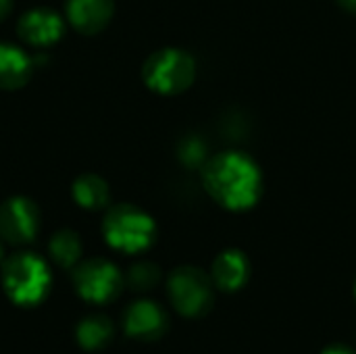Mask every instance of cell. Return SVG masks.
<instances>
[{"label": "cell", "instance_id": "cell-1", "mask_svg": "<svg viewBox=\"0 0 356 354\" xmlns=\"http://www.w3.org/2000/svg\"><path fill=\"white\" fill-rule=\"evenodd\" d=\"M200 171L207 194L227 211H248L261 200L263 173L246 152H217L207 159Z\"/></svg>", "mask_w": 356, "mask_h": 354}, {"label": "cell", "instance_id": "cell-2", "mask_svg": "<svg viewBox=\"0 0 356 354\" xmlns=\"http://www.w3.org/2000/svg\"><path fill=\"white\" fill-rule=\"evenodd\" d=\"M102 234L111 248L125 255H138L152 246L156 238V225L142 209L134 204H117L106 213L102 221Z\"/></svg>", "mask_w": 356, "mask_h": 354}, {"label": "cell", "instance_id": "cell-3", "mask_svg": "<svg viewBox=\"0 0 356 354\" xmlns=\"http://www.w3.org/2000/svg\"><path fill=\"white\" fill-rule=\"evenodd\" d=\"M194 77L196 61L181 48H161L152 52L142 67V79L148 90L163 96L186 92L194 83Z\"/></svg>", "mask_w": 356, "mask_h": 354}, {"label": "cell", "instance_id": "cell-4", "mask_svg": "<svg viewBox=\"0 0 356 354\" xmlns=\"http://www.w3.org/2000/svg\"><path fill=\"white\" fill-rule=\"evenodd\" d=\"M2 286L17 305H35L50 288L48 265L33 252H17L2 265Z\"/></svg>", "mask_w": 356, "mask_h": 354}, {"label": "cell", "instance_id": "cell-5", "mask_svg": "<svg viewBox=\"0 0 356 354\" xmlns=\"http://www.w3.org/2000/svg\"><path fill=\"white\" fill-rule=\"evenodd\" d=\"M167 292L173 309L190 319L202 317L213 309L215 303V284L198 267H177L167 280Z\"/></svg>", "mask_w": 356, "mask_h": 354}, {"label": "cell", "instance_id": "cell-6", "mask_svg": "<svg viewBox=\"0 0 356 354\" xmlns=\"http://www.w3.org/2000/svg\"><path fill=\"white\" fill-rule=\"evenodd\" d=\"M73 284L81 298L104 305L119 296L123 288L121 271L106 259H90L77 265L73 273Z\"/></svg>", "mask_w": 356, "mask_h": 354}, {"label": "cell", "instance_id": "cell-7", "mask_svg": "<svg viewBox=\"0 0 356 354\" xmlns=\"http://www.w3.org/2000/svg\"><path fill=\"white\" fill-rule=\"evenodd\" d=\"M40 230V211L25 196H13L0 204V238L8 244H27Z\"/></svg>", "mask_w": 356, "mask_h": 354}, {"label": "cell", "instance_id": "cell-8", "mask_svg": "<svg viewBox=\"0 0 356 354\" xmlns=\"http://www.w3.org/2000/svg\"><path fill=\"white\" fill-rule=\"evenodd\" d=\"M17 31L25 44L44 48L60 40L65 31V21L58 13L50 8H31L19 19Z\"/></svg>", "mask_w": 356, "mask_h": 354}, {"label": "cell", "instance_id": "cell-9", "mask_svg": "<svg viewBox=\"0 0 356 354\" xmlns=\"http://www.w3.org/2000/svg\"><path fill=\"white\" fill-rule=\"evenodd\" d=\"M169 319L167 313L163 311L161 305L152 303V300H138L134 303L123 317V328L127 332V336L136 338V340H159L165 332H167Z\"/></svg>", "mask_w": 356, "mask_h": 354}, {"label": "cell", "instance_id": "cell-10", "mask_svg": "<svg viewBox=\"0 0 356 354\" xmlns=\"http://www.w3.org/2000/svg\"><path fill=\"white\" fill-rule=\"evenodd\" d=\"M113 10H115L113 0H67L65 2V15L69 23L86 35L102 31L111 21Z\"/></svg>", "mask_w": 356, "mask_h": 354}, {"label": "cell", "instance_id": "cell-11", "mask_svg": "<svg viewBox=\"0 0 356 354\" xmlns=\"http://www.w3.org/2000/svg\"><path fill=\"white\" fill-rule=\"evenodd\" d=\"M250 277V261L238 248H227L217 255L211 269V280L215 288L223 292H236L246 286Z\"/></svg>", "mask_w": 356, "mask_h": 354}, {"label": "cell", "instance_id": "cell-12", "mask_svg": "<svg viewBox=\"0 0 356 354\" xmlns=\"http://www.w3.org/2000/svg\"><path fill=\"white\" fill-rule=\"evenodd\" d=\"M31 58L15 44L0 42V88L17 90L31 77Z\"/></svg>", "mask_w": 356, "mask_h": 354}, {"label": "cell", "instance_id": "cell-13", "mask_svg": "<svg viewBox=\"0 0 356 354\" xmlns=\"http://www.w3.org/2000/svg\"><path fill=\"white\" fill-rule=\"evenodd\" d=\"M71 194H73V200L81 209H88V211L104 209L108 204V198H111L106 182L102 177H98V175H94V173H86V175L77 177L73 182Z\"/></svg>", "mask_w": 356, "mask_h": 354}, {"label": "cell", "instance_id": "cell-14", "mask_svg": "<svg viewBox=\"0 0 356 354\" xmlns=\"http://www.w3.org/2000/svg\"><path fill=\"white\" fill-rule=\"evenodd\" d=\"M113 332V323L104 315H92L77 325V340L83 348L98 351L111 342Z\"/></svg>", "mask_w": 356, "mask_h": 354}, {"label": "cell", "instance_id": "cell-15", "mask_svg": "<svg viewBox=\"0 0 356 354\" xmlns=\"http://www.w3.org/2000/svg\"><path fill=\"white\" fill-rule=\"evenodd\" d=\"M48 248H50L52 261L60 267H73V265H77V261L81 257V240L71 230L56 232L52 236Z\"/></svg>", "mask_w": 356, "mask_h": 354}, {"label": "cell", "instance_id": "cell-16", "mask_svg": "<svg viewBox=\"0 0 356 354\" xmlns=\"http://www.w3.org/2000/svg\"><path fill=\"white\" fill-rule=\"evenodd\" d=\"M161 280V271L154 263H136L129 271H127V284L134 290H150L159 284Z\"/></svg>", "mask_w": 356, "mask_h": 354}, {"label": "cell", "instance_id": "cell-17", "mask_svg": "<svg viewBox=\"0 0 356 354\" xmlns=\"http://www.w3.org/2000/svg\"><path fill=\"white\" fill-rule=\"evenodd\" d=\"M179 159L186 167H200L207 163V144L192 136V138H186L179 146Z\"/></svg>", "mask_w": 356, "mask_h": 354}, {"label": "cell", "instance_id": "cell-18", "mask_svg": "<svg viewBox=\"0 0 356 354\" xmlns=\"http://www.w3.org/2000/svg\"><path fill=\"white\" fill-rule=\"evenodd\" d=\"M321 354H356L350 346L346 344H330L327 348H323Z\"/></svg>", "mask_w": 356, "mask_h": 354}, {"label": "cell", "instance_id": "cell-19", "mask_svg": "<svg viewBox=\"0 0 356 354\" xmlns=\"http://www.w3.org/2000/svg\"><path fill=\"white\" fill-rule=\"evenodd\" d=\"M13 10V0H0V21H4Z\"/></svg>", "mask_w": 356, "mask_h": 354}, {"label": "cell", "instance_id": "cell-20", "mask_svg": "<svg viewBox=\"0 0 356 354\" xmlns=\"http://www.w3.org/2000/svg\"><path fill=\"white\" fill-rule=\"evenodd\" d=\"M342 8L350 10V13H356V0H338Z\"/></svg>", "mask_w": 356, "mask_h": 354}, {"label": "cell", "instance_id": "cell-21", "mask_svg": "<svg viewBox=\"0 0 356 354\" xmlns=\"http://www.w3.org/2000/svg\"><path fill=\"white\" fill-rule=\"evenodd\" d=\"M2 255H4V250H2V238H0V261H2Z\"/></svg>", "mask_w": 356, "mask_h": 354}, {"label": "cell", "instance_id": "cell-22", "mask_svg": "<svg viewBox=\"0 0 356 354\" xmlns=\"http://www.w3.org/2000/svg\"><path fill=\"white\" fill-rule=\"evenodd\" d=\"M355 300H356V282H355Z\"/></svg>", "mask_w": 356, "mask_h": 354}]
</instances>
